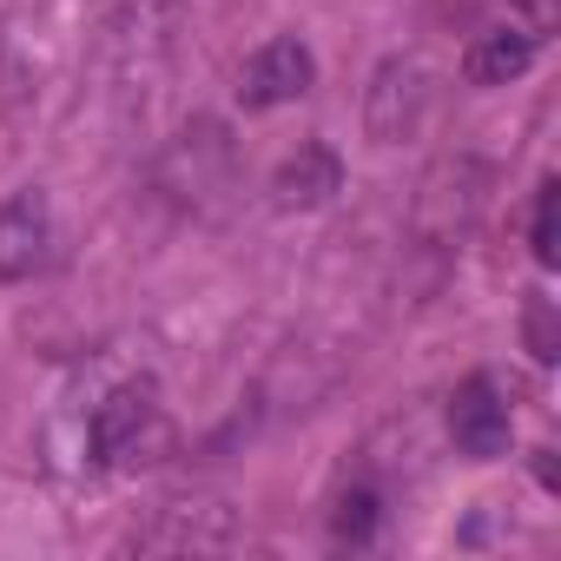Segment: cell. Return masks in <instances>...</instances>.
I'll return each instance as SVG.
<instances>
[{
	"instance_id": "52a82bcc",
	"label": "cell",
	"mask_w": 561,
	"mask_h": 561,
	"mask_svg": "<svg viewBox=\"0 0 561 561\" xmlns=\"http://www.w3.org/2000/svg\"><path fill=\"white\" fill-rule=\"evenodd\" d=\"M535 54H541V41H535L528 27H489V34L469 41L462 80H469V87H508V80H522V73L535 67Z\"/></svg>"
},
{
	"instance_id": "8992f818",
	"label": "cell",
	"mask_w": 561,
	"mask_h": 561,
	"mask_svg": "<svg viewBox=\"0 0 561 561\" xmlns=\"http://www.w3.org/2000/svg\"><path fill=\"white\" fill-rule=\"evenodd\" d=\"M344 192V159L324 146V139H305L285 165L271 172V198L285 205V211H318L324 198Z\"/></svg>"
},
{
	"instance_id": "277c9868",
	"label": "cell",
	"mask_w": 561,
	"mask_h": 561,
	"mask_svg": "<svg viewBox=\"0 0 561 561\" xmlns=\"http://www.w3.org/2000/svg\"><path fill=\"white\" fill-rule=\"evenodd\" d=\"M508 430H515L508 423V403H502V390L489 377H469V383L449 390V443H456V456L495 462L508 449Z\"/></svg>"
},
{
	"instance_id": "6da1fadb",
	"label": "cell",
	"mask_w": 561,
	"mask_h": 561,
	"mask_svg": "<svg viewBox=\"0 0 561 561\" xmlns=\"http://www.w3.org/2000/svg\"><path fill=\"white\" fill-rule=\"evenodd\" d=\"M87 443H93V462H100V469H119V476L152 469V462L172 449V423H165L159 390H152L146 377L106 390V397L93 403V416H87Z\"/></svg>"
},
{
	"instance_id": "ba28073f",
	"label": "cell",
	"mask_w": 561,
	"mask_h": 561,
	"mask_svg": "<svg viewBox=\"0 0 561 561\" xmlns=\"http://www.w3.org/2000/svg\"><path fill=\"white\" fill-rule=\"evenodd\" d=\"M377 522H383V495H377L370 482H351V489L337 495V508H331V535L351 541V548H364V541L377 535Z\"/></svg>"
},
{
	"instance_id": "5b68a950",
	"label": "cell",
	"mask_w": 561,
	"mask_h": 561,
	"mask_svg": "<svg viewBox=\"0 0 561 561\" xmlns=\"http://www.w3.org/2000/svg\"><path fill=\"white\" fill-rule=\"evenodd\" d=\"M423 106H430V80L416 60H383L377 80H370V100H364V119H370V139L397 146L423 126Z\"/></svg>"
},
{
	"instance_id": "3957f363",
	"label": "cell",
	"mask_w": 561,
	"mask_h": 561,
	"mask_svg": "<svg viewBox=\"0 0 561 561\" xmlns=\"http://www.w3.org/2000/svg\"><path fill=\"white\" fill-rule=\"evenodd\" d=\"M54 264V205L41 185H21L0 205V285H27Z\"/></svg>"
},
{
	"instance_id": "30bf717a",
	"label": "cell",
	"mask_w": 561,
	"mask_h": 561,
	"mask_svg": "<svg viewBox=\"0 0 561 561\" xmlns=\"http://www.w3.org/2000/svg\"><path fill=\"white\" fill-rule=\"evenodd\" d=\"M528 337H535V357L554 364V331H548V305H541V298L528 305Z\"/></svg>"
},
{
	"instance_id": "9c48e42d",
	"label": "cell",
	"mask_w": 561,
	"mask_h": 561,
	"mask_svg": "<svg viewBox=\"0 0 561 561\" xmlns=\"http://www.w3.org/2000/svg\"><path fill=\"white\" fill-rule=\"evenodd\" d=\"M535 264H541V271L561 264V185H554V179L535 192Z\"/></svg>"
},
{
	"instance_id": "7a4b0ae2",
	"label": "cell",
	"mask_w": 561,
	"mask_h": 561,
	"mask_svg": "<svg viewBox=\"0 0 561 561\" xmlns=\"http://www.w3.org/2000/svg\"><path fill=\"white\" fill-rule=\"evenodd\" d=\"M311 87H318V54H311L298 34H277V41H264V47L244 60V73H238V106H244V113H271V106L305 100Z\"/></svg>"
}]
</instances>
